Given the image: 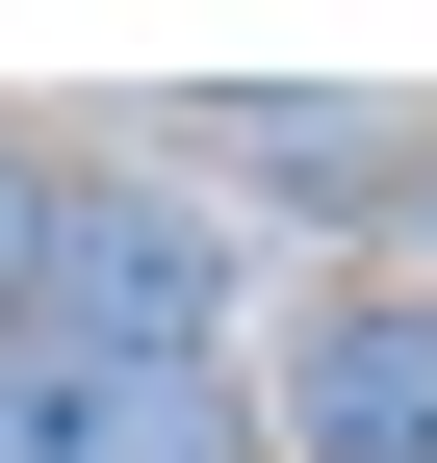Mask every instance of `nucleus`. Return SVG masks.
Listing matches in <instances>:
<instances>
[{
    "label": "nucleus",
    "instance_id": "6",
    "mask_svg": "<svg viewBox=\"0 0 437 463\" xmlns=\"http://www.w3.org/2000/svg\"><path fill=\"white\" fill-rule=\"evenodd\" d=\"M386 283H437V129H412V181H386Z\"/></svg>",
    "mask_w": 437,
    "mask_h": 463
},
{
    "label": "nucleus",
    "instance_id": "4",
    "mask_svg": "<svg viewBox=\"0 0 437 463\" xmlns=\"http://www.w3.org/2000/svg\"><path fill=\"white\" fill-rule=\"evenodd\" d=\"M154 155H181V181L309 206V232H386V181H412V129H386V103H154Z\"/></svg>",
    "mask_w": 437,
    "mask_h": 463
},
{
    "label": "nucleus",
    "instance_id": "2",
    "mask_svg": "<svg viewBox=\"0 0 437 463\" xmlns=\"http://www.w3.org/2000/svg\"><path fill=\"white\" fill-rule=\"evenodd\" d=\"M257 463H437V283H309L257 361Z\"/></svg>",
    "mask_w": 437,
    "mask_h": 463
},
{
    "label": "nucleus",
    "instance_id": "1",
    "mask_svg": "<svg viewBox=\"0 0 437 463\" xmlns=\"http://www.w3.org/2000/svg\"><path fill=\"white\" fill-rule=\"evenodd\" d=\"M26 335L51 361H232V232H206L181 181H51Z\"/></svg>",
    "mask_w": 437,
    "mask_h": 463
},
{
    "label": "nucleus",
    "instance_id": "3",
    "mask_svg": "<svg viewBox=\"0 0 437 463\" xmlns=\"http://www.w3.org/2000/svg\"><path fill=\"white\" fill-rule=\"evenodd\" d=\"M0 463H257V361H51V335H0Z\"/></svg>",
    "mask_w": 437,
    "mask_h": 463
},
{
    "label": "nucleus",
    "instance_id": "5",
    "mask_svg": "<svg viewBox=\"0 0 437 463\" xmlns=\"http://www.w3.org/2000/svg\"><path fill=\"white\" fill-rule=\"evenodd\" d=\"M51 181H78V155H26V129H0V335H26V258H51Z\"/></svg>",
    "mask_w": 437,
    "mask_h": 463
}]
</instances>
